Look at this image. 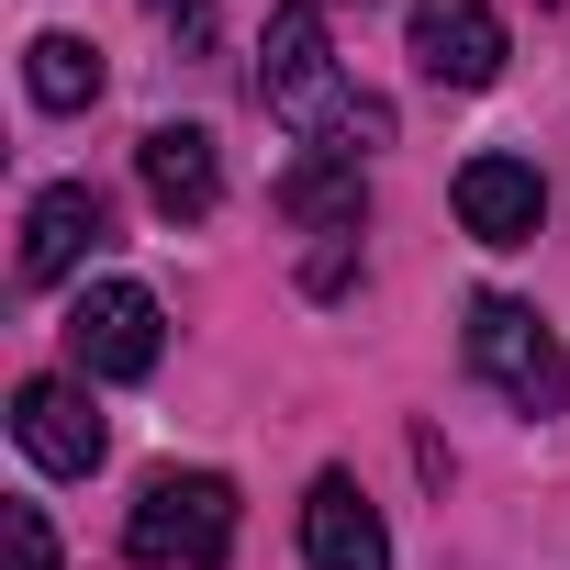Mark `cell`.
Returning a JSON list of instances; mask_svg holds the SVG:
<instances>
[{"mask_svg": "<svg viewBox=\"0 0 570 570\" xmlns=\"http://www.w3.org/2000/svg\"><path fill=\"white\" fill-rule=\"evenodd\" d=\"M257 101L292 124L314 157H325V146L358 157V146L392 135V112L347 90V68H336V46H325V12H314V0H279V12H268V35H257Z\"/></svg>", "mask_w": 570, "mask_h": 570, "instance_id": "obj_1", "label": "cell"}, {"mask_svg": "<svg viewBox=\"0 0 570 570\" xmlns=\"http://www.w3.org/2000/svg\"><path fill=\"white\" fill-rule=\"evenodd\" d=\"M124 548L146 570H213L235 548V481L224 470H157L124 514Z\"/></svg>", "mask_w": 570, "mask_h": 570, "instance_id": "obj_2", "label": "cell"}, {"mask_svg": "<svg viewBox=\"0 0 570 570\" xmlns=\"http://www.w3.org/2000/svg\"><path fill=\"white\" fill-rule=\"evenodd\" d=\"M470 370H481L514 414H559V403H570V358H559V336L537 325V303H514V292H481V303H470Z\"/></svg>", "mask_w": 570, "mask_h": 570, "instance_id": "obj_3", "label": "cell"}, {"mask_svg": "<svg viewBox=\"0 0 570 570\" xmlns=\"http://www.w3.org/2000/svg\"><path fill=\"white\" fill-rule=\"evenodd\" d=\"M68 347L90 381H146L168 325H157V292H135V279H90V292L68 303Z\"/></svg>", "mask_w": 570, "mask_h": 570, "instance_id": "obj_4", "label": "cell"}, {"mask_svg": "<svg viewBox=\"0 0 570 570\" xmlns=\"http://www.w3.org/2000/svg\"><path fill=\"white\" fill-rule=\"evenodd\" d=\"M403 35H414V68L436 90H492L503 79V12L492 0H414Z\"/></svg>", "mask_w": 570, "mask_h": 570, "instance_id": "obj_5", "label": "cell"}, {"mask_svg": "<svg viewBox=\"0 0 570 570\" xmlns=\"http://www.w3.org/2000/svg\"><path fill=\"white\" fill-rule=\"evenodd\" d=\"M12 436H23V459H35V470H57V481H90V470H101V448H112L79 381H23V392H12Z\"/></svg>", "mask_w": 570, "mask_h": 570, "instance_id": "obj_6", "label": "cell"}, {"mask_svg": "<svg viewBox=\"0 0 570 570\" xmlns=\"http://www.w3.org/2000/svg\"><path fill=\"white\" fill-rule=\"evenodd\" d=\"M112 235V202L90 190V179H57V190H35V213H23V279L46 292V279H68L90 246Z\"/></svg>", "mask_w": 570, "mask_h": 570, "instance_id": "obj_7", "label": "cell"}, {"mask_svg": "<svg viewBox=\"0 0 570 570\" xmlns=\"http://www.w3.org/2000/svg\"><path fill=\"white\" fill-rule=\"evenodd\" d=\"M459 224H470L481 246H537L548 179H537L525 157H470V168H459Z\"/></svg>", "mask_w": 570, "mask_h": 570, "instance_id": "obj_8", "label": "cell"}, {"mask_svg": "<svg viewBox=\"0 0 570 570\" xmlns=\"http://www.w3.org/2000/svg\"><path fill=\"white\" fill-rule=\"evenodd\" d=\"M303 559L314 570H392V537H381V514H370V492L347 470H325L303 492Z\"/></svg>", "mask_w": 570, "mask_h": 570, "instance_id": "obj_9", "label": "cell"}, {"mask_svg": "<svg viewBox=\"0 0 570 570\" xmlns=\"http://www.w3.org/2000/svg\"><path fill=\"white\" fill-rule=\"evenodd\" d=\"M135 168H146V202H157L168 224H202V213L224 202V157H213L202 124H157V135L135 146Z\"/></svg>", "mask_w": 570, "mask_h": 570, "instance_id": "obj_10", "label": "cell"}, {"mask_svg": "<svg viewBox=\"0 0 570 570\" xmlns=\"http://www.w3.org/2000/svg\"><path fill=\"white\" fill-rule=\"evenodd\" d=\"M279 213H292L303 235H358V213H370V179H358V157H303L292 179H279Z\"/></svg>", "mask_w": 570, "mask_h": 570, "instance_id": "obj_11", "label": "cell"}, {"mask_svg": "<svg viewBox=\"0 0 570 570\" xmlns=\"http://www.w3.org/2000/svg\"><path fill=\"white\" fill-rule=\"evenodd\" d=\"M23 90H35L46 112H90V101H101V46H90V35H35V46H23Z\"/></svg>", "mask_w": 570, "mask_h": 570, "instance_id": "obj_12", "label": "cell"}, {"mask_svg": "<svg viewBox=\"0 0 570 570\" xmlns=\"http://www.w3.org/2000/svg\"><path fill=\"white\" fill-rule=\"evenodd\" d=\"M0 548H12V570H57V525H46V503H0Z\"/></svg>", "mask_w": 570, "mask_h": 570, "instance_id": "obj_13", "label": "cell"}, {"mask_svg": "<svg viewBox=\"0 0 570 570\" xmlns=\"http://www.w3.org/2000/svg\"><path fill=\"white\" fill-rule=\"evenodd\" d=\"M157 12H190V0H157Z\"/></svg>", "mask_w": 570, "mask_h": 570, "instance_id": "obj_14", "label": "cell"}]
</instances>
